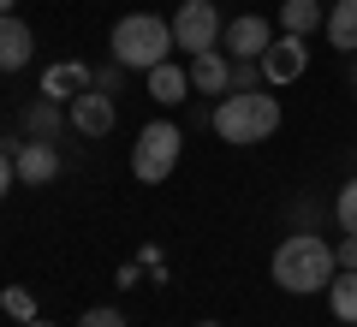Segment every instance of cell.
I'll return each mask as SVG.
<instances>
[{"instance_id":"11","label":"cell","mask_w":357,"mask_h":327,"mask_svg":"<svg viewBox=\"0 0 357 327\" xmlns=\"http://www.w3.org/2000/svg\"><path fill=\"white\" fill-rule=\"evenodd\" d=\"M185 72H191V89H197V96H227V89H232V60H227L220 48L191 54V66H185Z\"/></svg>"},{"instance_id":"15","label":"cell","mask_w":357,"mask_h":327,"mask_svg":"<svg viewBox=\"0 0 357 327\" xmlns=\"http://www.w3.org/2000/svg\"><path fill=\"white\" fill-rule=\"evenodd\" d=\"M321 30H328V42H333L340 54H357V0H333Z\"/></svg>"},{"instance_id":"12","label":"cell","mask_w":357,"mask_h":327,"mask_svg":"<svg viewBox=\"0 0 357 327\" xmlns=\"http://www.w3.org/2000/svg\"><path fill=\"white\" fill-rule=\"evenodd\" d=\"M89 84H96V72H89V66H77V60L48 66V72H42V96H48V101H77Z\"/></svg>"},{"instance_id":"27","label":"cell","mask_w":357,"mask_h":327,"mask_svg":"<svg viewBox=\"0 0 357 327\" xmlns=\"http://www.w3.org/2000/svg\"><path fill=\"white\" fill-rule=\"evenodd\" d=\"M197 327H220V321H197Z\"/></svg>"},{"instance_id":"20","label":"cell","mask_w":357,"mask_h":327,"mask_svg":"<svg viewBox=\"0 0 357 327\" xmlns=\"http://www.w3.org/2000/svg\"><path fill=\"white\" fill-rule=\"evenodd\" d=\"M333 214H340L345 232H357V178H345V190L333 197Z\"/></svg>"},{"instance_id":"8","label":"cell","mask_w":357,"mask_h":327,"mask_svg":"<svg viewBox=\"0 0 357 327\" xmlns=\"http://www.w3.org/2000/svg\"><path fill=\"white\" fill-rule=\"evenodd\" d=\"M304 66H310V42L304 36H274L268 54H262V77L268 84H298Z\"/></svg>"},{"instance_id":"13","label":"cell","mask_w":357,"mask_h":327,"mask_svg":"<svg viewBox=\"0 0 357 327\" xmlns=\"http://www.w3.org/2000/svg\"><path fill=\"white\" fill-rule=\"evenodd\" d=\"M60 126H72V114H60V101L36 96V101L24 107V137H36V143H60Z\"/></svg>"},{"instance_id":"7","label":"cell","mask_w":357,"mask_h":327,"mask_svg":"<svg viewBox=\"0 0 357 327\" xmlns=\"http://www.w3.org/2000/svg\"><path fill=\"white\" fill-rule=\"evenodd\" d=\"M268 42H274V24H268V18H256V13L227 18V30H220V48H227L232 60H262Z\"/></svg>"},{"instance_id":"2","label":"cell","mask_w":357,"mask_h":327,"mask_svg":"<svg viewBox=\"0 0 357 327\" xmlns=\"http://www.w3.org/2000/svg\"><path fill=\"white\" fill-rule=\"evenodd\" d=\"M274 131H280V96H268V84L220 96V107H215V137L220 143L250 149V143H268Z\"/></svg>"},{"instance_id":"17","label":"cell","mask_w":357,"mask_h":327,"mask_svg":"<svg viewBox=\"0 0 357 327\" xmlns=\"http://www.w3.org/2000/svg\"><path fill=\"white\" fill-rule=\"evenodd\" d=\"M328 310H333V321H351L357 327V268H340V274H333Z\"/></svg>"},{"instance_id":"16","label":"cell","mask_w":357,"mask_h":327,"mask_svg":"<svg viewBox=\"0 0 357 327\" xmlns=\"http://www.w3.org/2000/svg\"><path fill=\"white\" fill-rule=\"evenodd\" d=\"M328 24V13H321V0H280V30L286 36H310V30Z\"/></svg>"},{"instance_id":"10","label":"cell","mask_w":357,"mask_h":327,"mask_svg":"<svg viewBox=\"0 0 357 327\" xmlns=\"http://www.w3.org/2000/svg\"><path fill=\"white\" fill-rule=\"evenodd\" d=\"M36 60V36L18 13H0V72H24Z\"/></svg>"},{"instance_id":"3","label":"cell","mask_w":357,"mask_h":327,"mask_svg":"<svg viewBox=\"0 0 357 327\" xmlns=\"http://www.w3.org/2000/svg\"><path fill=\"white\" fill-rule=\"evenodd\" d=\"M173 24L155 13H126L114 24V36H107V54H114L126 72H155L161 60H173Z\"/></svg>"},{"instance_id":"26","label":"cell","mask_w":357,"mask_h":327,"mask_svg":"<svg viewBox=\"0 0 357 327\" xmlns=\"http://www.w3.org/2000/svg\"><path fill=\"white\" fill-rule=\"evenodd\" d=\"M351 89H357V66H351Z\"/></svg>"},{"instance_id":"22","label":"cell","mask_w":357,"mask_h":327,"mask_svg":"<svg viewBox=\"0 0 357 327\" xmlns=\"http://www.w3.org/2000/svg\"><path fill=\"white\" fill-rule=\"evenodd\" d=\"M333 262H340V268H357V232H345V238L333 244Z\"/></svg>"},{"instance_id":"6","label":"cell","mask_w":357,"mask_h":327,"mask_svg":"<svg viewBox=\"0 0 357 327\" xmlns=\"http://www.w3.org/2000/svg\"><path fill=\"white\" fill-rule=\"evenodd\" d=\"M66 114H72V131H77V137H107L114 119H119V107H114V89L89 84L77 101H66Z\"/></svg>"},{"instance_id":"18","label":"cell","mask_w":357,"mask_h":327,"mask_svg":"<svg viewBox=\"0 0 357 327\" xmlns=\"http://www.w3.org/2000/svg\"><path fill=\"white\" fill-rule=\"evenodd\" d=\"M0 310L13 315V321H36V298H30L24 286H6V291H0Z\"/></svg>"},{"instance_id":"19","label":"cell","mask_w":357,"mask_h":327,"mask_svg":"<svg viewBox=\"0 0 357 327\" xmlns=\"http://www.w3.org/2000/svg\"><path fill=\"white\" fill-rule=\"evenodd\" d=\"M268 77H262V60H232V89H262ZM227 89V96H232Z\"/></svg>"},{"instance_id":"24","label":"cell","mask_w":357,"mask_h":327,"mask_svg":"<svg viewBox=\"0 0 357 327\" xmlns=\"http://www.w3.org/2000/svg\"><path fill=\"white\" fill-rule=\"evenodd\" d=\"M13 327H54V321H13Z\"/></svg>"},{"instance_id":"23","label":"cell","mask_w":357,"mask_h":327,"mask_svg":"<svg viewBox=\"0 0 357 327\" xmlns=\"http://www.w3.org/2000/svg\"><path fill=\"white\" fill-rule=\"evenodd\" d=\"M13 178H18V173H13V155L0 149V197H6V190H13Z\"/></svg>"},{"instance_id":"21","label":"cell","mask_w":357,"mask_h":327,"mask_svg":"<svg viewBox=\"0 0 357 327\" xmlns=\"http://www.w3.org/2000/svg\"><path fill=\"white\" fill-rule=\"evenodd\" d=\"M77 327H126V315H119V310H84Z\"/></svg>"},{"instance_id":"4","label":"cell","mask_w":357,"mask_h":327,"mask_svg":"<svg viewBox=\"0 0 357 327\" xmlns=\"http://www.w3.org/2000/svg\"><path fill=\"white\" fill-rule=\"evenodd\" d=\"M178 149H185V131L173 119H149L137 131V143H131V173H137V185H161L178 167Z\"/></svg>"},{"instance_id":"5","label":"cell","mask_w":357,"mask_h":327,"mask_svg":"<svg viewBox=\"0 0 357 327\" xmlns=\"http://www.w3.org/2000/svg\"><path fill=\"white\" fill-rule=\"evenodd\" d=\"M167 24H173V42L185 54H203V48H220L227 18L215 13V0H178V13L167 18Z\"/></svg>"},{"instance_id":"1","label":"cell","mask_w":357,"mask_h":327,"mask_svg":"<svg viewBox=\"0 0 357 327\" xmlns=\"http://www.w3.org/2000/svg\"><path fill=\"white\" fill-rule=\"evenodd\" d=\"M274 286L292 291V298H316V291L333 286V274H340V262H333V244L316 238V232H292V238H280V250H274Z\"/></svg>"},{"instance_id":"14","label":"cell","mask_w":357,"mask_h":327,"mask_svg":"<svg viewBox=\"0 0 357 327\" xmlns=\"http://www.w3.org/2000/svg\"><path fill=\"white\" fill-rule=\"evenodd\" d=\"M149 96L161 101V107H178V101L191 96V72H185V66H173V60H161L149 72Z\"/></svg>"},{"instance_id":"9","label":"cell","mask_w":357,"mask_h":327,"mask_svg":"<svg viewBox=\"0 0 357 327\" xmlns=\"http://www.w3.org/2000/svg\"><path fill=\"white\" fill-rule=\"evenodd\" d=\"M13 173H18V185H54V178H60V149H54V143L24 137V143L13 149Z\"/></svg>"},{"instance_id":"25","label":"cell","mask_w":357,"mask_h":327,"mask_svg":"<svg viewBox=\"0 0 357 327\" xmlns=\"http://www.w3.org/2000/svg\"><path fill=\"white\" fill-rule=\"evenodd\" d=\"M13 6H18V0H0V13H13Z\"/></svg>"}]
</instances>
